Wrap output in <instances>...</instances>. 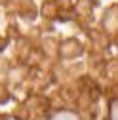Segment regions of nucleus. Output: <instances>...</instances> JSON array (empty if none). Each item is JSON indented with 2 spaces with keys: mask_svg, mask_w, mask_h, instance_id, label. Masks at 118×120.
Returning a JSON list of instances; mask_svg holds the SVG:
<instances>
[{
  "mask_svg": "<svg viewBox=\"0 0 118 120\" xmlns=\"http://www.w3.org/2000/svg\"><path fill=\"white\" fill-rule=\"evenodd\" d=\"M116 120H118V116H116Z\"/></svg>",
  "mask_w": 118,
  "mask_h": 120,
  "instance_id": "obj_1",
  "label": "nucleus"
}]
</instances>
